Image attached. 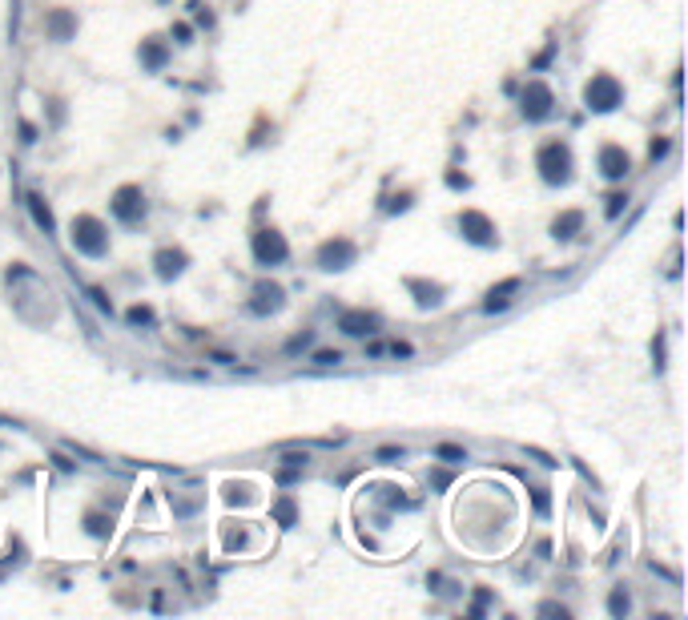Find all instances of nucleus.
I'll return each mask as SVG.
<instances>
[{
	"mask_svg": "<svg viewBox=\"0 0 688 620\" xmlns=\"http://www.w3.org/2000/svg\"><path fill=\"white\" fill-rule=\"evenodd\" d=\"M435 459L459 467V463H467V447H459V443H439V447H435Z\"/></svg>",
	"mask_w": 688,
	"mask_h": 620,
	"instance_id": "nucleus-21",
	"label": "nucleus"
},
{
	"mask_svg": "<svg viewBox=\"0 0 688 620\" xmlns=\"http://www.w3.org/2000/svg\"><path fill=\"white\" fill-rule=\"evenodd\" d=\"M540 617H560V620H568L572 612H568L563 604H556V600H544V604H540Z\"/></svg>",
	"mask_w": 688,
	"mask_h": 620,
	"instance_id": "nucleus-33",
	"label": "nucleus"
},
{
	"mask_svg": "<svg viewBox=\"0 0 688 620\" xmlns=\"http://www.w3.org/2000/svg\"><path fill=\"white\" fill-rule=\"evenodd\" d=\"M310 343H314V330H302V334H294L286 343V355H298V351H306Z\"/></svg>",
	"mask_w": 688,
	"mask_h": 620,
	"instance_id": "nucleus-29",
	"label": "nucleus"
},
{
	"mask_svg": "<svg viewBox=\"0 0 688 620\" xmlns=\"http://www.w3.org/2000/svg\"><path fill=\"white\" fill-rule=\"evenodd\" d=\"M407 290L415 294V302L423 310L443 307V298H447V286H443V282H423V278H407Z\"/></svg>",
	"mask_w": 688,
	"mask_h": 620,
	"instance_id": "nucleus-13",
	"label": "nucleus"
},
{
	"mask_svg": "<svg viewBox=\"0 0 688 620\" xmlns=\"http://www.w3.org/2000/svg\"><path fill=\"white\" fill-rule=\"evenodd\" d=\"M386 351H391L395 359H411V355H415V346H411V343H391Z\"/></svg>",
	"mask_w": 688,
	"mask_h": 620,
	"instance_id": "nucleus-37",
	"label": "nucleus"
},
{
	"mask_svg": "<svg viewBox=\"0 0 688 620\" xmlns=\"http://www.w3.org/2000/svg\"><path fill=\"white\" fill-rule=\"evenodd\" d=\"M354 258H358V246H354L351 238H330V242H322V246H318V254H314L318 270H326V274L351 270Z\"/></svg>",
	"mask_w": 688,
	"mask_h": 620,
	"instance_id": "nucleus-5",
	"label": "nucleus"
},
{
	"mask_svg": "<svg viewBox=\"0 0 688 620\" xmlns=\"http://www.w3.org/2000/svg\"><path fill=\"white\" fill-rule=\"evenodd\" d=\"M174 41H177V45H193V29L185 24V20H177V24H174Z\"/></svg>",
	"mask_w": 688,
	"mask_h": 620,
	"instance_id": "nucleus-34",
	"label": "nucleus"
},
{
	"mask_svg": "<svg viewBox=\"0 0 688 620\" xmlns=\"http://www.w3.org/2000/svg\"><path fill=\"white\" fill-rule=\"evenodd\" d=\"M531 504H535V512H540V516H547V512H552V500H547V488H531Z\"/></svg>",
	"mask_w": 688,
	"mask_h": 620,
	"instance_id": "nucleus-30",
	"label": "nucleus"
},
{
	"mask_svg": "<svg viewBox=\"0 0 688 620\" xmlns=\"http://www.w3.org/2000/svg\"><path fill=\"white\" fill-rule=\"evenodd\" d=\"M73 246H77V254H85V258H105L109 254L105 222L93 218V213H77L73 218Z\"/></svg>",
	"mask_w": 688,
	"mask_h": 620,
	"instance_id": "nucleus-1",
	"label": "nucleus"
},
{
	"mask_svg": "<svg viewBox=\"0 0 688 620\" xmlns=\"http://www.w3.org/2000/svg\"><path fill=\"white\" fill-rule=\"evenodd\" d=\"M250 250H254V262H258V266H282V262L290 258L286 238H282L274 226L258 230L254 238H250Z\"/></svg>",
	"mask_w": 688,
	"mask_h": 620,
	"instance_id": "nucleus-4",
	"label": "nucleus"
},
{
	"mask_svg": "<svg viewBox=\"0 0 688 620\" xmlns=\"http://www.w3.org/2000/svg\"><path fill=\"white\" fill-rule=\"evenodd\" d=\"M519 290H524V278H503L499 286L487 290V298H483V314H499V310H507Z\"/></svg>",
	"mask_w": 688,
	"mask_h": 620,
	"instance_id": "nucleus-11",
	"label": "nucleus"
},
{
	"mask_svg": "<svg viewBox=\"0 0 688 620\" xmlns=\"http://www.w3.org/2000/svg\"><path fill=\"white\" fill-rule=\"evenodd\" d=\"M310 362H314V367H338V362H342V351H338V346H322V351L310 355Z\"/></svg>",
	"mask_w": 688,
	"mask_h": 620,
	"instance_id": "nucleus-25",
	"label": "nucleus"
},
{
	"mask_svg": "<svg viewBox=\"0 0 688 620\" xmlns=\"http://www.w3.org/2000/svg\"><path fill=\"white\" fill-rule=\"evenodd\" d=\"M109 210H113V218H117V222L137 226V222L145 218V194H141V185H121V190L113 194Z\"/></svg>",
	"mask_w": 688,
	"mask_h": 620,
	"instance_id": "nucleus-7",
	"label": "nucleus"
},
{
	"mask_svg": "<svg viewBox=\"0 0 688 620\" xmlns=\"http://www.w3.org/2000/svg\"><path fill=\"white\" fill-rule=\"evenodd\" d=\"M24 206H29L36 230H45V238H52V234H57V218H52V210H48L45 197H41V194H24Z\"/></svg>",
	"mask_w": 688,
	"mask_h": 620,
	"instance_id": "nucleus-16",
	"label": "nucleus"
},
{
	"mask_svg": "<svg viewBox=\"0 0 688 620\" xmlns=\"http://www.w3.org/2000/svg\"><path fill=\"white\" fill-rule=\"evenodd\" d=\"M552 105H556L552 85H544V81H528V85H524V93H519V113L528 117V121H544V117H552Z\"/></svg>",
	"mask_w": 688,
	"mask_h": 620,
	"instance_id": "nucleus-6",
	"label": "nucleus"
},
{
	"mask_svg": "<svg viewBox=\"0 0 688 620\" xmlns=\"http://www.w3.org/2000/svg\"><path fill=\"white\" fill-rule=\"evenodd\" d=\"M608 612H612L616 620H624L628 612H632V596H628V588H624V584L608 592Z\"/></svg>",
	"mask_w": 688,
	"mask_h": 620,
	"instance_id": "nucleus-19",
	"label": "nucleus"
},
{
	"mask_svg": "<svg viewBox=\"0 0 688 620\" xmlns=\"http://www.w3.org/2000/svg\"><path fill=\"white\" fill-rule=\"evenodd\" d=\"M306 463H310V456H306V447H302V451H290V447L282 451V467H298V472H302Z\"/></svg>",
	"mask_w": 688,
	"mask_h": 620,
	"instance_id": "nucleus-28",
	"label": "nucleus"
},
{
	"mask_svg": "<svg viewBox=\"0 0 688 620\" xmlns=\"http://www.w3.org/2000/svg\"><path fill=\"white\" fill-rule=\"evenodd\" d=\"M20 141H24V146H32V141H36V125L20 121Z\"/></svg>",
	"mask_w": 688,
	"mask_h": 620,
	"instance_id": "nucleus-38",
	"label": "nucleus"
},
{
	"mask_svg": "<svg viewBox=\"0 0 688 620\" xmlns=\"http://www.w3.org/2000/svg\"><path fill=\"white\" fill-rule=\"evenodd\" d=\"M274 520L282 523V528H294V523H298V507H294L290 495H282V500L274 504Z\"/></svg>",
	"mask_w": 688,
	"mask_h": 620,
	"instance_id": "nucleus-22",
	"label": "nucleus"
},
{
	"mask_svg": "<svg viewBox=\"0 0 688 620\" xmlns=\"http://www.w3.org/2000/svg\"><path fill=\"white\" fill-rule=\"evenodd\" d=\"M580 230H584V213L580 210H563L556 222H552V238H560V242H572Z\"/></svg>",
	"mask_w": 688,
	"mask_h": 620,
	"instance_id": "nucleus-17",
	"label": "nucleus"
},
{
	"mask_svg": "<svg viewBox=\"0 0 688 620\" xmlns=\"http://www.w3.org/2000/svg\"><path fill=\"white\" fill-rule=\"evenodd\" d=\"M447 185H451V190H467V178H463V174H455V169H451V174H447Z\"/></svg>",
	"mask_w": 688,
	"mask_h": 620,
	"instance_id": "nucleus-40",
	"label": "nucleus"
},
{
	"mask_svg": "<svg viewBox=\"0 0 688 620\" xmlns=\"http://www.w3.org/2000/svg\"><path fill=\"white\" fill-rule=\"evenodd\" d=\"M89 298H93V307L101 310V314H109V318H113V302H109V294L101 290V286H89Z\"/></svg>",
	"mask_w": 688,
	"mask_h": 620,
	"instance_id": "nucleus-27",
	"label": "nucleus"
},
{
	"mask_svg": "<svg viewBox=\"0 0 688 620\" xmlns=\"http://www.w3.org/2000/svg\"><path fill=\"white\" fill-rule=\"evenodd\" d=\"M45 33L52 41H73L77 36V17L69 8H48L45 13Z\"/></svg>",
	"mask_w": 688,
	"mask_h": 620,
	"instance_id": "nucleus-14",
	"label": "nucleus"
},
{
	"mask_svg": "<svg viewBox=\"0 0 688 620\" xmlns=\"http://www.w3.org/2000/svg\"><path fill=\"white\" fill-rule=\"evenodd\" d=\"M125 323H129V327H153V310L137 302V307L125 310Z\"/></svg>",
	"mask_w": 688,
	"mask_h": 620,
	"instance_id": "nucleus-24",
	"label": "nucleus"
},
{
	"mask_svg": "<svg viewBox=\"0 0 688 620\" xmlns=\"http://www.w3.org/2000/svg\"><path fill=\"white\" fill-rule=\"evenodd\" d=\"M628 202H632V197H628L624 190H616V194H608V197H604V218H608V222H616V218L624 213V206H628Z\"/></svg>",
	"mask_w": 688,
	"mask_h": 620,
	"instance_id": "nucleus-23",
	"label": "nucleus"
},
{
	"mask_svg": "<svg viewBox=\"0 0 688 620\" xmlns=\"http://www.w3.org/2000/svg\"><path fill=\"white\" fill-rule=\"evenodd\" d=\"M52 463H57V467H61V472H77V463H73V459H69V456H61V451H57V456H52Z\"/></svg>",
	"mask_w": 688,
	"mask_h": 620,
	"instance_id": "nucleus-39",
	"label": "nucleus"
},
{
	"mask_svg": "<svg viewBox=\"0 0 688 620\" xmlns=\"http://www.w3.org/2000/svg\"><path fill=\"white\" fill-rule=\"evenodd\" d=\"M85 532H89V536H97V540H109L113 520L105 516V512H89V516H85Z\"/></svg>",
	"mask_w": 688,
	"mask_h": 620,
	"instance_id": "nucleus-20",
	"label": "nucleus"
},
{
	"mask_svg": "<svg viewBox=\"0 0 688 620\" xmlns=\"http://www.w3.org/2000/svg\"><path fill=\"white\" fill-rule=\"evenodd\" d=\"M209 359H213V362H222V367H234V362H238V359H234V355H225V351H213V355H209Z\"/></svg>",
	"mask_w": 688,
	"mask_h": 620,
	"instance_id": "nucleus-41",
	"label": "nucleus"
},
{
	"mask_svg": "<svg viewBox=\"0 0 688 620\" xmlns=\"http://www.w3.org/2000/svg\"><path fill=\"white\" fill-rule=\"evenodd\" d=\"M153 266H157V278H165V282H169V278H177L185 266H190V254H185V250H169V246H165V250H157V254H153Z\"/></svg>",
	"mask_w": 688,
	"mask_h": 620,
	"instance_id": "nucleus-15",
	"label": "nucleus"
},
{
	"mask_svg": "<svg viewBox=\"0 0 688 620\" xmlns=\"http://www.w3.org/2000/svg\"><path fill=\"white\" fill-rule=\"evenodd\" d=\"M459 230H463V238L471 246H496L499 242V234H496V222L487 218V213H479V210H463L459 213Z\"/></svg>",
	"mask_w": 688,
	"mask_h": 620,
	"instance_id": "nucleus-8",
	"label": "nucleus"
},
{
	"mask_svg": "<svg viewBox=\"0 0 688 620\" xmlns=\"http://www.w3.org/2000/svg\"><path fill=\"white\" fill-rule=\"evenodd\" d=\"M668 149H673V141H668V137H657V141L648 146V157H652V162H660V157H668Z\"/></svg>",
	"mask_w": 688,
	"mask_h": 620,
	"instance_id": "nucleus-32",
	"label": "nucleus"
},
{
	"mask_svg": "<svg viewBox=\"0 0 688 620\" xmlns=\"http://www.w3.org/2000/svg\"><path fill=\"white\" fill-rule=\"evenodd\" d=\"M137 57H141V65L149 69V73H161V69H165V61H169V49H165L161 41H153V36H149V41H141Z\"/></svg>",
	"mask_w": 688,
	"mask_h": 620,
	"instance_id": "nucleus-18",
	"label": "nucleus"
},
{
	"mask_svg": "<svg viewBox=\"0 0 688 620\" xmlns=\"http://www.w3.org/2000/svg\"><path fill=\"white\" fill-rule=\"evenodd\" d=\"M374 459H379V463H402V459H407V447H379Z\"/></svg>",
	"mask_w": 688,
	"mask_h": 620,
	"instance_id": "nucleus-26",
	"label": "nucleus"
},
{
	"mask_svg": "<svg viewBox=\"0 0 688 620\" xmlns=\"http://www.w3.org/2000/svg\"><path fill=\"white\" fill-rule=\"evenodd\" d=\"M596 165H600V174L608 181H620V178L632 174V157H628V149H620V146H604L600 157H596Z\"/></svg>",
	"mask_w": 688,
	"mask_h": 620,
	"instance_id": "nucleus-10",
	"label": "nucleus"
},
{
	"mask_svg": "<svg viewBox=\"0 0 688 620\" xmlns=\"http://www.w3.org/2000/svg\"><path fill=\"white\" fill-rule=\"evenodd\" d=\"M620 101H624V85L612 73H596L592 81L584 85V105L592 113H612V109H620Z\"/></svg>",
	"mask_w": 688,
	"mask_h": 620,
	"instance_id": "nucleus-3",
	"label": "nucleus"
},
{
	"mask_svg": "<svg viewBox=\"0 0 688 620\" xmlns=\"http://www.w3.org/2000/svg\"><path fill=\"white\" fill-rule=\"evenodd\" d=\"M282 302H286V290L278 282H258L254 298H250V314H274V310H282Z\"/></svg>",
	"mask_w": 688,
	"mask_h": 620,
	"instance_id": "nucleus-12",
	"label": "nucleus"
},
{
	"mask_svg": "<svg viewBox=\"0 0 688 620\" xmlns=\"http://www.w3.org/2000/svg\"><path fill=\"white\" fill-rule=\"evenodd\" d=\"M399 210H411V194H399L386 202V213H399Z\"/></svg>",
	"mask_w": 688,
	"mask_h": 620,
	"instance_id": "nucleus-36",
	"label": "nucleus"
},
{
	"mask_svg": "<svg viewBox=\"0 0 688 620\" xmlns=\"http://www.w3.org/2000/svg\"><path fill=\"white\" fill-rule=\"evenodd\" d=\"M190 13H193V20H197V24H206V29L213 24V13H206V4H202V0H190Z\"/></svg>",
	"mask_w": 688,
	"mask_h": 620,
	"instance_id": "nucleus-31",
	"label": "nucleus"
},
{
	"mask_svg": "<svg viewBox=\"0 0 688 620\" xmlns=\"http://www.w3.org/2000/svg\"><path fill=\"white\" fill-rule=\"evenodd\" d=\"M535 169H540V178L547 185H568L572 181V149L563 146V141H547L540 146L535 153Z\"/></svg>",
	"mask_w": 688,
	"mask_h": 620,
	"instance_id": "nucleus-2",
	"label": "nucleus"
},
{
	"mask_svg": "<svg viewBox=\"0 0 688 620\" xmlns=\"http://www.w3.org/2000/svg\"><path fill=\"white\" fill-rule=\"evenodd\" d=\"M652 359H657V371H664L668 362H664V334H657L652 339Z\"/></svg>",
	"mask_w": 688,
	"mask_h": 620,
	"instance_id": "nucleus-35",
	"label": "nucleus"
},
{
	"mask_svg": "<svg viewBox=\"0 0 688 620\" xmlns=\"http://www.w3.org/2000/svg\"><path fill=\"white\" fill-rule=\"evenodd\" d=\"M338 330H342L346 339H374V334L383 330V318H379L374 310H342V314H338Z\"/></svg>",
	"mask_w": 688,
	"mask_h": 620,
	"instance_id": "nucleus-9",
	"label": "nucleus"
}]
</instances>
